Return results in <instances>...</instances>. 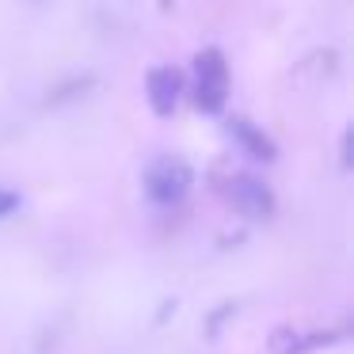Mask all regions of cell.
Segmentation results:
<instances>
[{
  "instance_id": "6da1fadb",
  "label": "cell",
  "mask_w": 354,
  "mask_h": 354,
  "mask_svg": "<svg viewBox=\"0 0 354 354\" xmlns=\"http://www.w3.org/2000/svg\"><path fill=\"white\" fill-rule=\"evenodd\" d=\"M194 88L191 103L198 115H221L229 103V62L217 46H206L194 54Z\"/></svg>"
},
{
  "instance_id": "7a4b0ae2",
  "label": "cell",
  "mask_w": 354,
  "mask_h": 354,
  "mask_svg": "<svg viewBox=\"0 0 354 354\" xmlns=\"http://www.w3.org/2000/svg\"><path fill=\"white\" fill-rule=\"evenodd\" d=\"M194 187V168L183 156H156L145 171V194L156 206H179Z\"/></svg>"
},
{
  "instance_id": "3957f363",
  "label": "cell",
  "mask_w": 354,
  "mask_h": 354,
  "mask_svg": "<svg viewBox=\"0 0 354 354\" xmlns=\"http://www.w3.org/2000/svg\"><path fill=\"white\" fill-rule=\"evenodd\" d=\"M225 198H229V206L236 209L240 217H248V221H267L270 214L278 209V198H274V191H270L263 179H255V176H229L225 179Z\"/></svg>"
},
{
  "instance_id": "277c9868",
  "label": "cell",
  "mask_w": 354,
  "mask_h": 354,
  "mask_svg": "<svg viewBox=\"0 0 354 354\" xmlns=\"http://www.w3.org/2000/svg\"><path fill=\"white\" fill-rule=\"evenodd\" d=\"M183 92H187V77L176 65H153V69L145 73V95H149L153 115L171 118L179 107V100H183Z\"/></svg>"
},
{
  "instance_id": "5b68a950",
  "label": "cell",
  "mask_w": 354,
  "mask_h": 354,
  "mask_svg": "<svg viewBox=\"0 0 354 354\" xmlns=\"http://www.w3.org/2000/svg\"><path fill=\"white\" fill-rule=\"evenodd\" d=\"M229 138L236 141V145L244 149L248 156H252V160H259V164H274V160H278L274 138H270L263 126L248 122V118H229Z\"/></svg>"
},
{
  "instance_id": "8992f818",
  "label": "cell",
  "mask_w": 354,
  "mask_h": 354,
  "mask_svg": "<svg viewBox=\"0 0 354 354\" xmlns=\"http://www.w3.org/2000/svg\"><path fill=\"white\" fill-rule=\"evenodd\" d=\"M339 331H301V328H278L270 335V351L274 354H305L313 346H324V343H335Z\"/></svg>"
},
{
  "instance_id": "52a82bcc",
  "label": "cell",
  "mask_w": 354,
  "mask_h": 354,
  "mask_svg": "<svg viewBox=\"0 0 354 354\" xmlns=\"http://www.w3.org/2000/svg\"><path fill=\"white\" fill-rule=\"evenodd\" d=\"M92 88V77H80V80H69L65 88H57L54 95H50V103H62V100H73L77 92H88Z\"/></svg>"
},
{
  "instance_id": "ba28073f",
  "label": "cell",
  "mask_w": 354,
  "mask_h": 354,
  "mask_svg": "<svg viewBox=\"0 0 354 354\" xmlns=\"http://www.w3.org/2000/svg\"><path fill=\"white\" fill-rule=\"evenodd\" d=\"M19 191H12V187H0V221H4V217H12L19 209Z\"/></svg>"
},
{
  "instance_id": "9c48e42d",
  "label": "cell",
  "mask_w": 354,
  "mask_h": 354,
  "mask_svg": "<svg viewBox=\"0 0 354 354\" xmlns=\"http://www.w3.org/2000/svg\"><path fill=\"white\" fill-rule=\"evenodd\" d=\"M351 145H354V133L346 130L343 133V145H339V164H343V168H351Z\"/></svg>"
}]
</instances>
